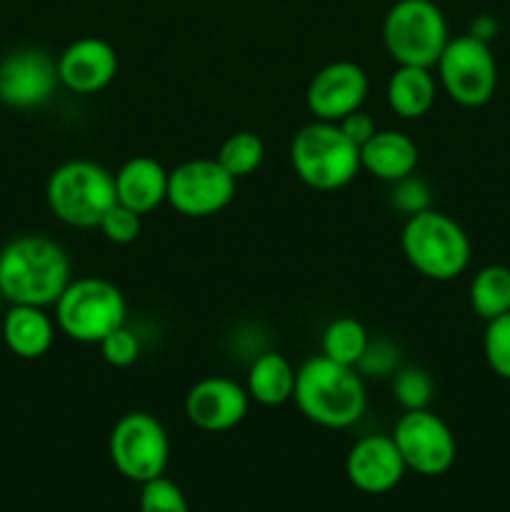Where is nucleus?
I'll use <instances>...</instances> for the list:
<instances>
[{"label": "nucleus", "mask_w": 510, "mask_h": 512, "mask_svg": "<svg viewBox=\"0 0 510 512\" xmlns=\"http://www.w3.org/2000/svg\"><path fill=\"white\" fill-rule=\"evenodd\" d=\"M70 280L68 253L48 235L25 233L0 248V293L8 305L53 308Z\"/></svg>", "instance_id": "obj_1"}, {"label": "nucleus", "mask_w": 510, "mask_h": 512, "mask_svg": "<svg viewBox=\"0 0 510 512\" xmlns=\"http://www.w3.org/2000/svg\"><path fill=\"white\" fill-rule=\"evenodd\" d=\"M293 403L310 423L325 430H345L365 415L368 393L358 370L313 355L295 373Z\"/></svg>", "instance_id": "obj_2"}, {"label": "nucleus", "mask_w": 510, "mask_h": 512, "mask_svg": "<svg viewBox=\"0 0 510 512\" xmlns=\"http://www.w3.org/2000/svg\"><path fill=\"white\" fill-rule=\"evenodd\" d=\"M400 250L410 268L435 283H450L468 270L473 245L463 225L448 213L428 208L405 218Z\"/></svg>", "instance_id": "obj_3"}, {"label": "nucleus", "mask_w": 510, "mask_h": 512, "mask_svg": "<svg viewBox=\"0 0 510 512\" xmlns=\"http://www.w3.org/2000/svg\"><path fill=\"white\" fill-rule=\"evenodd\" d=\"M45 200L60 223L78 230H93L118 203L115 175L95 160H65L50 173L45 183Z\"/></svg>", "instance_id": "obj_4"}, {"label": "nucleus", "mask_w": 510, "mask_h": 512, "mask_svg": "<svg viewBox=\"0 0 510 512\" xmlns=\"http://www.w3.org/2000/svg\"><path fill=\"white\" fill-rule=\"evenodd\" d=\"M290 165L308 188L335 193L358 178L360 148L345 138L338 123L313 118L290 140Z\"/></svg>", "instance_id": "obj_5"}, {"label": "nucleus", "mask_w": 510, "mask_h": 512, "mask_svg": "<svg viewBox=\"0 0 510 512\" xmlns=\"http://www.w3.org/2000/svg\"><path fill=\"white\" fill-rule=\"evenodd\" d=\"M53 310L60 333L83 345H98L128 320V300L123 290L100 275L70 280Z\"/></svg>", "instance_id": "obj_6"}, {"label": "nucleus", "mask_w": 510, "mask_h": 512, "mask_svg": "<svg viewBox=\"0 0 510 512\" xmlns=\"http://www.w3.org/2000/svg\"><path fill=\"white\" fill-rule=\"evenodd\" d=\"M448 40V20L433 0H395L383 18V45L395 65L435 68Z\"/></svg>", "instance_id": "obj_7"}, {"label": "nucleus", "mask_w": 510, "mask_h": 512, "mask_svg": "<svg viewBox=\"0 0 510 512\" xmlns=\"http://www.w3.org/2000/svg\"><path fill=\"white\" fill-rule=\"evenodd\" d=\"M113 468L130 483H148L165 475L170 460V438L165 425L145 410H130L115 420L108 438Z\"/></svg>", "instance_id": "obj_8"}, {"label": "nucleus", "mask_w": 510, "mask_h": 512, "mask_svg": "<svg viewBox=\"0 0 510 512\" xmlns=\"http://www.w3.org/2000/svg\"><path fill=\"white\" fill-rule=\"evenodd\" d=\"M433 70L440 88L460 108H483L498 88L493 48L470 33L450 38Z\"/></svg>", "instance_id": "obj_9"}, {"label": "nucleus", "mask_w": 510, "mask_h": 512, "mask_svg": "<svg viewBox=\"0 0 510 512\" xmlns=\"http://www.w3.org/2000/svg\"><path fill=\"white\" fill-rule=\"evenodd\" d=\"M238 180L215 158H190L168 175V205L183 218H213L235 198Z\"/></svg>", "instance_id": "obj_10"}, {"label": "nucleus", "mask_w": 510, "mask_h": 512, "mask_svg": "<svg viewBox=\"0 0 510 512\" xmlns=\"http://www.w3.org/2000/svg\"><path fill=\"white\" fill-rule=\"evenodd\" d=\"M393 440L405 460V468L423 478H438L455 465L458 443L440 415L433 410H405L393 428Z\"/></svg>", "instance_id": "obj_11"}, {"label": "nucleus", "mask_w": 510, "mask_h": 512, "mask_svg": "<svg viewBox=\"0 0 510 512\" xmlns=\"http://www.w3.org/2000/svg\"><path fill=\"white\" fill-rule=\"evenodd\" d=\"M60 85L58 58L43 48H18L0 60V103L35 110L50 103Z\"/></svg>", "instance_id": "obj_12"}, {"label": "nucleus", "mask_w": 510, "mask_h": 512, "mask_svg": "<svg viewBox=\"0 0 510 512\" xmlns=\"http://www.w3.org/2000/svg\"><path fill=\"white\" fill-rule=\"evenodd\" d=\"M368 73L353 60H335L323 65L310 78L305 90V103L310 115L325 123H338L353 110H360L368 98Z\"/></svg>", "instance_id": "obj_13"}, {"label": "nucleus", "mask_w": 510, "mask_h": 512, "mask_svg": "<svg viewBox=\"0 0 510 512\" xmlns=\"http://www.w3.org/2000/svg\"><path fill=\"white\" fill-rule=\"evenodd\" d=\"M250 395L243 383L225 375L198 380L185 395V418L203 433H228L238 428L250 410Z\"/></svg>", "instance_id": "obj_14"}, {"label": "nucleus", "mask_w": 510, "mask_h": 512, "mask_svg": "<svg viewBox=\"0 0 510 512\" xmlns=\"http://www.w3.org/2000/svg\"><path fill=\"white\" fill-rule=\"evenodd\" d=\"M408 468L393 435H365L355 440L345 458V475L365 495H385L398 488Z\"/></svg>", "instance_id": "obj_15"}, {"label": "nucleus", "mask_w": 510, "mask_h": 512, "mask_svg": "<svg viewBox=\"0 0 510 512\" xmlns=\"http://www.w3.org/2000/svg\"><path fill=\"white\" fill-rule=\"evenodd\" d=\"M60 85L75 95H95L118 75V50L103 38L85 35L58 55Z\"/></svg>", "instance_id": "obj_16"}, {"label": "nucleus", "mask_w": 510, "mask_h": 512, "mask_svg": "<svg viewBox=\"0 0 510 512\" xmlns=\"http://www.w3.org/2000/svg\"><path fill=\"white\" fill-rule=\"evenodd\" d=\"M115 198L120 205L148 215L168 203V175L165 165L150 155H133L115 170Z\"/></svg>", "instance_id": "obj_17"}, {"label": "nucleus", "mask_w": 510, "mask_h": 512, "mask_svg": "<svg viewBox=\"0 0 510 512\" xmlns=\"http://www.w3.org/2000/svg\"><path fill=\"white\" fill-rule=\"evenodd\" d=\"M3 343L15 358L38 360L50 353L55 343V325L53 315L48 308H35V305H10L3 315Z\"/></svg>", "instance_id": "obj_18"}, {"label": "nucleus", "mask_w": 510, "mask_h": 512, "mask_svg": "<svg viewBox=\"0 0 510 512\" xmlns=\"http://www.w3.org/2000/svg\"><path fill=\"white\" fill-rule=\"evenodd\" d=\"M418 143L403 130H380L360 148V170L383 183H395L418 170Z\"/></svg>", "instance_id": "obj_19"}, {"label": "nucleus", "mask_w": 510, "mask_h": 512, "mask_svg": "<svg viewBox=\"0 0 510 512\" xmlns=\"http://www.w3.org/2000/svg\"><path fill=\"white\" fill-rule=\"evenodd\" d=\"M438 88L440 85L433 75V68L398 65L385 85V100L398 118L418 120L430 113L435 98H438Z\"/></svg>", "instance_id": "obj_20"}, {"label": "nucleus", "mask_w": 510, "mask_h": 512, "mask_svg": "<svg viewBox=\"0 0 510 512\" xmlns=\"http://www.w3.org/2000/svg\"><path fill=\"white\" fill-rule=\"evenodd\" d=\"M295 373L288 358L275 350H263L250 360L248 375H245V390L250 400L263 408H278L293 400L295 393Z\"/></svg>", "instance_id": "obj_21"}, {"label": "nucleus", "mask_w": 510, "mask_h": 512, "mask_svg": "<svg viewBox=\"0 0 510 512\" xmlns=\"http://www.w3.org/2000/svg\"><path fill=\"white\" fill-rule=\"evenodd\" d=\"M470 308L485 323L510 313V268L485 265L470 280Z\"/></svg>", "instance_id": "obj_22"}, {"label": "nucleus", "mask_w": 510, "mask_h": 512, "mask_svg": "<svg viewBox=\"0 0 510 512\" xmlns=\"http://www.w3.org/2000/svg\"><path fill=\"white\" fill-rule=\"evenodd\" d=\"M370 343V333L360 320L343 315V318L330 320L328 328L323 330L320 338V355L335 360L340 365H350L355 368L358 360L363 358L365 348Z\"/></svg>", "instance_id": "obj_23"}, {"label": "nucleus", "mask_w": 510, "mask_h": 512, "mask_svg": "<svg viewBox=\"0 0 510 512\" xmlns=\"http://www.w3.org/2000/svg\"><path fill=\"white\" fill-rule=\"evenodd\" d=\"M215 160H218L235 180H243L248 178V175L258 173L260 165H263L265 143L258 133H253V130H238V133L228 135V138L220 143Z\"/></svg>", "instance_id": "obj_24"}, {"label": "nucleus", "mask_w": 510, "mask_h": 512, "mask_svg": "<svg viewBox=\"0 0 510 512\" xmlns=\"http://www.w3.org/2000/svg\"><path fill=\"white\" fill-rule=\"evenodd\" d=\"M390 390H393L395 403L403 410H425L433 403L435 383L425 368H398Z\"/></svg>", "instance_id": "obj_25"}, {"label": "nucleus", "mask_w": 510, "mask_h": 512, "mask_svg": "<svg viewBox=\"0 0 510 512\" xmlns=\"http://www.w3.org/2000/svg\"><path fill=\"white\" fill-rule=\"evenodd\" d=\"M483 355L488 368L500 380L510 383V313L498 315V318L485 323Z\"/></svg>", "instance_id": "obj_26"}, {"label": "nucleus", "mask_w": 510, "mask_h": 512, "mask_svg": "<svg viewBox=\"0 0 510 512\" xmlns=\"http://www.w3.org/2000/svg\"><path fill=\"white\" fill-rule=\"evenodd\" d=\"M140 512H190L185 493L165 475L140 485Z\"/></svg>", "instance_id": "obj_27"}, {"label": "nucleus", "mask_w": 510, "mask_h": 512, "mask_svg": "<svg viewBox=\"0 0 510 512\" xmlns=\"http://www.w3.org/2000/svg\"><path fill=\"white\" fill-rule=\"evenodd\" d=\"M98 230L105 235L108 243L130 245L140 238V230H143V215L125 208V205L115 203L113 208L103 215Z\"/></svg>", "instance_id": "obj_28"}, {"label": "nucleus", "mask_w": 510, "mask_h": 512, "mask_svg": "<svg viewBox=\"0 0 510 512\" xmlns=\"http://www.w3.org/2000/svg\"><path fill=\"white\" fill-rule=\"evenodd\" d=\"M400 368V355L395 343L390 340L370 338L368 348H365L363 358L358 360L355 370H358L363 378H393L395 370Z\"/></svg>", "instance_id": "obj_29"}, {"label": "nucleus", "mask_w": 510, "mask_h": 512, "mask_svg": "<svg viewBox=\"0 0 510 512\" xmlns=\"http://www.w3.org/2000/svg\"><path fill=\"white\" fill-rule=\"evenodd\" d=\"M98 348L110 368H130V365L138 363L140 358V338L128 328V325H120L118 330L105 335L98 343Z\"/></svg>", "instance_id": "obj_30"}, {"label": "nucleus", "mask_w": 510, "mask_h": 512, "mask_svg": "<svg viewBox=\"0 0 510 512\" xmlns=\"http://www.w3.org/2000/svg\"><path fill=\"white\" fill-rule=\"evenodd\" d=\"M390 205L398 210L400 215L410 218L415 213H423L430 208V188L423 178L418 175H408L395 183H390Z\"/></svg>", "instance_id": "obj_31"}, {"label": "nucleus", "mask_w": 510, "mask_h": 512, "mask_svg": "<svg viewBox=\"0 0 510 512\" xmlns=\"http://www.w3.org/2000/svg\"><path fill=\"white\" fill-rule=\"evenodd\" d=\"M338 128L343 130L345 138H348L350 143L358 145V148H363V145L378 133V123H375L373 115L363 108L353 110V113L345 115L343 120H338Z\"/></svg>", "instance_id": "obj_32"}, {"label": "nucleus", "mask_w": 510, "mask_h": 512, "mask_svg": "<svg viewBox=\"0 0 510 512\" xmlns=\"http://www.w3.org/2000/svg\"><path fill=\"white\" fill-rule=\"evenodd\" d=\"M470 35H475L478 40H485V43H490V40L495 38V33H498V20L493 18V15H478V18L470 23Z\"/></svg>", "instance_id": "obj_33"}, {"label": "nucleus", "mask_w": 510, "mask_h": 512, "mask_svg": "<svg viewBox=\"0 0 510 512\" xmlns=\"http://www.w3.org/2000/svg\"><path fill=\"white\" fill-rule=\"evenodd\" d=\"M5 303V298H3V293H0V305H3Z\"/></svg>", "instance_id": "obj_34"}]
</instances>
